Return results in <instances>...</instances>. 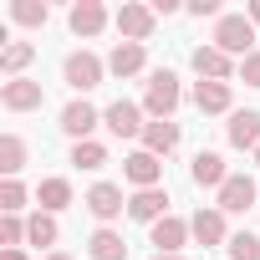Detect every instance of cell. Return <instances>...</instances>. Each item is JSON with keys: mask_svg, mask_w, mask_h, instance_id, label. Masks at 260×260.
<instances>
[{"mask_svg": "<svg viewBox=\"0 0 260 260\" xmlns=\"http://www.w3.org/2000/svg\"><path fill=\"white\" fill-rule=\"evenodd\" d=\"M219 11V0H194V6H189V16H214Z\"/></svg>", "mask_w": 260, "mask_h": 260, "instance_id": "obj_32", "label": "cell"}, {"mask_svg": "<svg viewBox=\"0 0 260 260\" xmlns=\"http://www.w3.org/2000/svg\"><path fill=\"white\" fill-rule=\"evenodd\" d=\"M31 56H36V46H31V41H11L6 51H0V72H11V77H16Z\"/></svg>", "mask_w": 260, "mask_h": 260, "instance_id": "obj_25", "label": "cell"}, {"mask_svg": "<svg viewBox=\"0 0 260 260\" xmlns=\"http://www.w3.org/2000/svg\"><path fill=\"white\" fill-rule=\"evenodd\" d=\"M122 174H127V184H138V189H158V179H164V158H153L148 148H138V153L122 158Z\"/></svg>", "mask_w": 260, "mask_h": 260, "instance_id": "obj_7", "label": "cell"}, {"mask_svg": "<svg viewBox=\"0 0 260 260\" xmlns=\"http://www.w3.org/2000/svg\"><path fill=\"white\" fill-rule=\"evenodd\" d=\"M102 122V112L92 107V102H67V112H61V133H72L77 143H87V133Z\"/></svg>", "mask_w": 260, "mask_h": 260, "instance_id": "obj_13", "label": "cell"}, {"mask_svg": "<svg viewBox=\"0 0 260 260\" xmlns=\"http://www.w3.org/2000/svg\"><path fill=\"white\" fill-rule=\"evenodd\" d=\"M72 164H77V169H102V164H107V148L87 138V143H77V148H72Z\"/></svg>", "mask_w": 260, "mask_h": 260, "instance_id": "obj_27", "label": "cell"}, {"mask_svg": "<svg viewBox=\"0 0 260 260\" xmlns=\"http://www.w3.org/2000/svg\"><path fill=\"white\" fill-rule=\"evenodd\" d=\"M214 46H219L224 56H250V46H255V21L224 16V21L214 26Z\"/></svg>", "mask_w": 260, "mask_h": 260, "instance_id": "obj_2", "label": "cell"}, {"mask_svg": "<svg viewBox=\"0 0 260 260\" xmlns=\"http://www.w3.org/2000/svg\"><path fill=\"white\" fill-rule=\"evenodd\" d=\"M143 107H148L153 117H174V107H179V77H174L169 67L143 82Z\"/></svg>", "mask_w": 260, "mask_h": 260, "instance_id": "obj_1", "label": "cell"}, {"mask_svg": "<svg viewBox=\"0 0 260 260\" xmlns=\"http://www.w3.org/2000/svg\"><path fill=\"white\" fill-rule=\"evenodd\" d=\"M0 102H6L11 112H31V107H41V82H26V77H11L6 87H0Z\"/></svg>", "mask_w": 260, "mask_h": 260, "instance_id": "obj_14", "label": "cell"}, {"mask_svg": "<svg viewBox=\"0 0 260 260\" xmlns=\"http://www.w3.org/2000/svg\"><path fill=\"white\" fill-rule=\"evenodd\" d=\"M107 72H112V77H138V72H143V46H138V41H117L112 56H107Z\"/></svg>", "mask_w": 260, "mask_h": 260, "instance_id": "obj_18", "label": "cell"}, {"mask_svg": "<svg viewBox=\"0 0 260 260\" xmlns=\"http://www.w3.org/2000/svg\"><path fill=\"white\" fill-rule=\"evenodd\" d=\"M102 122L112 127V138H138L143 127H148V122H143V107H138V102H122V97L102 112Z\"/></svg>", "mask_w": 260, "mask_h": 260, "instance_id": "obj_5", "label": "cell"}, {"mask_svg": "<svg viewBox=\"0 0 260 260\" xmlns=\"http://www.w3.org/2000/svg\"><path fill=\"white\" fill-rule=\"evenodd\" d=\"M255 164H260V148H255Z\"/></svg>", "mask_w": 260, "mask_h": 260, "instance_id": "obj_37", "label": "cell"}, {"mask_svg": "<svg viewBox=\"0 0 260 260\" xmlns=\"http://www.w3.org/2000/svg\"><path fill=\"white\" fill-rule=\"evenodd\" d=\"M230 260H260V240H255L250 230L230 235Z\"/></svg>", "mask_w": 260, "mask_h": 260, "instance_id": "obj_28", "label": "cell"}, {"mask_svg": "<svg viewBox=\"0 0 260 260\" xmlns=\"http://www.w3.org/2000/svg\"><path fill=\"white\" fill-rule=\"evenodd\" d=\"M21 169H26V143H21L16 133H6V138H0V174L16 179Z\"/></svg>", "mask_w": 260, "mask_h": 260, "instance_id": "obj_23", "label": "cell"}, {"mask_svg": "<svg viewBox=\"0 0 260 260\" xmlns=\"http://www.w3.org/2000/svg\"><path fill=\"white\" fill-rule=\"evenodd\" d=\"M194 102H199V112H230V82H199Z\"/></svg>", "mask_w": 260, "mask_h": 260, "instance_id": "obj_21", "label": "cell"}, {"mask_svg": "<svg viewBox=\"0 0 260 260\" xmlns=\"http://www.w3.org/2000/svg\"><path fill=\"white\" fill-rule=\"evenodd\" d=\"M11 16L21 21V26H46V0H16V6H11Z\"/></svg>", "mask_w": 260, "mask_h": 260, "instance_id": "obj_26", "label": "cell"}, {"mask_svg": "<svg viewBox=\"0 0 260 260\" xmlns=\"http://www.w3.org/2000/svg\"><path fill=\"white\" fill-rule=\"evenodd\" d=\"M0 260H26V255L21 250H0Z\"/></svg>", "mask_w": 260, "mask_h": 260, "instance_id": "obj_33", "label": "cell"}, {"mask_svg": "<svg viewBox=\"0 0 260 260\" xmlns=\"http://www.w3.org/2000/svg\"><path fill=\"white\" fill-rule=\"evenodd\" d=\"M46 260H72V255H61V250H56V255H46Z\"/></svg>", "mask_w": 260, "mask_h": 260, "instance_id": "obj_35", "label": "cell"}, {"mask_svg": "<svg viewBox=\"0 0 260 260\" xmlns=\"http://www.w3.org/2000/svg\"><path fill=\"white\" fill-rule=\"evenodd\" d=\"M56 235H61V230H56V214L36 209V214L26 219V240H31V245H56Z\"/></svg>", "mask_w": 260, "mask_h": 260, "instance_id": "obj_24", "label": "cell"}, {"mask_svg": "<svg viewBox=\"0 0 260 260\" xmlns=\"http://www.w3.org/2000/svg\"><path fill=\"white\" fill-rule=\"evenodd\" d=\"M189 235H194L204 250H214V245H230V230H224V214H219V209H199V214L189 219Z\"/></svg>", "mask_w": 260, "mask_h": 260, "instance_id": "obj_9", "label": "cell"}, {"mask_svg": "<svg viewBox=\"0 0 260 260\" xmlns=\"http://www.w3.org/2000/svg\"><path fill=\"white\" fill-rule=\"evenodd\" d=\"M224 138H230L235 148H260V112H255V107L235 112V117H230V127H224Z\"/></svg>", "mask_w": 260, "mask_h": 260, "instance_id": "obj_17", "label": "cell"}, {"mask_svg": "<svg viewBox=\"0 0 260 260\" xmlns=\"http://www.w3.org/2000/svg\"><path fill=\"white\" fill-rule=\"evenodd\" d=\"M127 214H133L138 224H158L169 214V194L164 189H138L133 199H127Z\"/></svg>", "mask_w": 260, "mask_h": 260, "instance_id": "obj_10", "label": "cell"}, {"mask_svg": "<svg viewBox=\"0 0 260 260\" xmlns=\"http://www.w3.org/2000/svg\"><path fill=\"white\" fill-rule=\"evenodd\" d=\"M219 214H245V209H260V184L245 179V174H230L224 189H219Z\"/></svg>", "mask_w": 260, "mask_h": 260, "instance_id": "obj_3", "label": "cell"}, {"mask_svg": "<svg viewBox=\"0 0 260 260\" xmlns=\"http://www.w3.org/2000/svg\"><path fill=\"white\" fill-rule=\"evenodd\" d=\"M117 31H122L127 41L143 46V41L153 36V6H122V11H117Z\"/></svg>", "mask_w": 260, "mask_h": 260, "instance_id": "obj_11", "label": "cell"}, {"mask_svg": "<svg viewBox=\"0 0 260 260\" xmlns=\"http://www.w3.org/2000/svg\"><path fill=\"white\" fill-rule=\"evenodd\" d=\"M250 21H260V0H255V6H250Z\"/></svg>", "mask_w": 260, "mask_h": 260, "instance_id": "obj_34", "label": "cell"}, {"mask_svg": "<svg viewBox=\"0 0 260 260\" xmlns=\"http://www.w3.org/2000/svg\"><path fill=\"white\" fill-rule=\"evenodd\" d=\"M82 204H87V209H92V219H102V224H112V219L127 209V199H122V189H117V184H92Z\"/></svg>", "mask_w": 260, "mask_h": 260, "instance_id": "obj_6", "label": "cell"}, {"mask_svg": "<svg viewBox=\"0 0 260 260\" xmlns=\"http://www.w3.org/2000/svg\"><path fill=\"white\" fill-rule=\"evenodd\" d=\"M102 61L92 56V51H72L67 56V67H61V77H67V87H77V92H92V87H102Z\"/></svg>", "mask_w": 260, "mask_h": 260, "instance_id": "obj_4", "label": "cell"}, {"mask_svg": "<svg viewBox=\"0 0 260 260\" xmlns=\"http://www.w3.org/2000/svg\"><path fill=\"white\" fill-rule=\"evenodd\" d=\"M36 199H41V209H46V214H56V209H67V204H72V184H67V179H41Z\"/></svg>", "mask_w": 260, "mask_h": 260, "instance_id": "obj_22", "label": "cell"}, {"mask_svg": "<svg viewBox=\"0 0 260 260\" xmlns=\"http://www.w3.org/2000/svg\"><path fill=\"white\" fill-rule=\"evenodd\" d=\"M21 209H26V189L16 179H6L0 184V214H21Z\"/></svg>", "mask_w": 260, "mask_h": 260, "instance_id": "obj_29", "label": "cell"}, {"mask_svg": "<svg viewBox=\"0 0 260 260\" xmlns=\"http://www.w3.org/2000/svg\"><path fill=\"white\" fill-rule=\"evenodd\" d=\"M184 240H189V219L164 214V219L153 224V245H158V255H179V250H184Z\"/></svg>", "mask_w": 260, "mask_h": 260, "instance_id": "obj_16", "label": "cell"}, {"mask_svg": "<svg viewBox=\"0 0 260 260\" xmlns=\"http://www.w3.org/2000/svg\"><path fill=\"white\" fill-rule=\"evenodd\" d=\"M143 148H148L153 158H169V153L179 148V122H169V117H153V122L143 127Z\"/></svg>", "mask_w": 260, "mask_h": 260, "instance_id": "obj_12", "label": "cell"}, {"mask_svg": "<svg viewBox=\"0 0 260 260\" xmlns=\"http://www.w3.org/2000/svg\"><path fill=\"white\" fill-rule=\"evenodd\" d=\"M153 260H179V255H153Z\"/></svg>", "mask_w": 260, "mask_h": 260, "instance_id": "obj_36", "label": "cell"}, {"mask_svg": "<svg viewBox=\"0 0 260 260\" xmlns=\"http://www.w3.org/2000/svg\"><path fill=\"white\" fill-rule=\"evenodd\" d=\"M189 179H194L199 189H224V179H230V169H224V158H219V153H209V148H199V153H194V164H189Z\"/></svg>", "mask_w": 260, "mask_h": 260, "instance_id": "obj_8", "label": "cell"}, {"mask_svg": "<svg viewBox=\"0 0 260 260\" xmlns=\"http://www.w3.org/2000/svg\"><path fill=\"white\" fill-rule=\"evenodd\" d=\"M102 26H107L102 0H77V6H72V31H77V36H97Z\"/></svg>", "mask_w": 260, "mask_h": 260, "instance_id": "obj_19", "label": "cell"}, {"mask_svg": "<svg viewBox=\"0 0 260 260\" xmlns=\"http://www.w3.org/2000/svg\"><path fill=\"white\" fill-rule=\"evenodd\" d=\"M194 72H199V82H230L235 61H230L219 46H199V51H194Z\"/></svg>", "mask_w": 260, "mask_h": 260, "instance_id": "obj_15", "label": "cell"}, {"mask_svg": "<svg viewBox=\"0 0 260 260\" xmlns=\"http://www.w3.org/2000/svg\"><path fill=\"white\" fill-rule=\"evenodd\" d=\"M21 240H26L21 214H6V219H0V245H6V250H21Z\"/></svg>", "mask_w": 260, "mask_h": 260, "instance_id": "obj_30", "label": "cell"}, {"mask_svg": "<svg viewBox=\"0 0 260 260\" xmlns=\"http://www.w3.org/2000/svg\"><path fill=\"white\" fill-rule=\"evenodd\" d=\"M87 250H92V260H127V245H122V235L117 230H97L92 240H87Z\"/></svg>", "mask_w": 260, "mask_h": 260, "instance_id": "obj_20", "label": "cell"}, {"mask_svg": "<svg viewBox=\"0 0 260 260\" xmlns=\"http://www.w3.org/2000/svg\"><path fill=\"white\" fill-rule=\"evenodd\" d=\"M240 77H245V87H260V51H250L240 61Z\"/></svg>", "mask_w": 260, "mask_h": 260, "instance_id": "obj_31", "label": "cell"}]
</instances>
